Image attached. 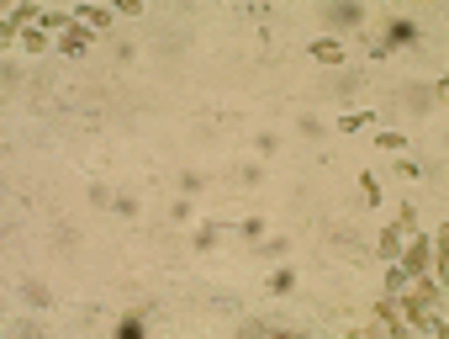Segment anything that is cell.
Listing matches in <instances>:
<instances>
[{
  "mask_svg": "<svg viewBox=\"0 0 449 339\" xmlns=\"http://www.w3.org/2000/svg\"><path fill=\"white\" fill-rule=\"evenodd\" d=\"M370 122H376V111H343L338 127H343V133H359V127H370Z\"/></svg>",
  "mask_w": 449,
  "mask_h": 339,
  "instance_id": "obj_7",
  "label": "cell"
},
{
  "mask_svg": "<svg viewBox=\"0 0 449 339\" xmlns=\"http://www.w3.org/2000/svg\"><path fill=\"white\" fill-rule=\"evenodd\" d=\"M16 43H22L27 53H43V48H48V32H43V27H22V32H16Z\"/></svg>",
  "mask_w": 449,
  "mask_h": 339,
  "instance_id": "obj_6",
  "label": "cell"
},
{
  "mask_svg": "<svg viewBox=\"0 0 449 339\" xmlns=\"http://www.w3.org/2000/svg\"><path fill=\"white\" fill-rule=\"evenodd\" d=\"M376 144H380V148H391V154H397V148H402V144H407V138H402V133H380V138H376Z\"/></svg>",
  "mask_w": 449,
  "mask_h": 339,
  "instance_id": "obj_12",
  "label": "cell"
},
{
  "mask_svg": "<svg viewBox=\"0 0 449 339\" xmlns=\"http://www.w3.org/2000/svg\"><path fill=\"white\" fill-rule=\"evenodd\" d=\"M397 265H402L407 276H423V270H434V244H428L423 233H407V239H402V254H397Z\"/></svg>",
  "mask_w": 449,
  "mask_h": 339,
  "instance_id": "obj_1",
  "label": "cell"
},
{
  "mask_svg": "<svg viewBox=\"0 0 449 339\" xmlns=\"http://www.w3.org/2000/svg\"><path fill=\"white\" fill-rule=\"evenodd\" d=\"M407 286H413V276H407V270L391 260V270H386V291H407Z\"/></svg>",
  "mask_w": 449,
  "mask_h": 339,
  "instance_id": "obj_8",
  "label": "cell"
},
{
  "mask_svg": "<svg viewBox=\"0 0 449 339\" xmlns=\"http://www.w3.org/2000/svg\"><path fill=\"white\" fill-rule=\"evenodd\" d=\"M59 48H64V53H69V59H80V53H85V48H90V32H85V27H69V32H64V37H59Z\"/></svg>",
  "mask_w": 449,
  "mask_h": 339,
  "instance_id": "obj_4",
  "label": "cell"
},
{
  "mask_svg": "<svg viewBox=\"0 0 449 339\" xmlns=\"http://www.w3.org/2000/svg\"><path fill=\"white\" fill-rule=\"evenodd\" d=\"M74 22H80L85 32H106V27H111V11H106V6H74Z\"/></svg>",
  "mask_w": 449,
  "mask_h": 339,
  "instance_id": "obj_2",
  "label": "cell"
},
{
  "mask_svg": "<svg viewBox=\"0 0 449 339\" xmlns=\"http://www.w3.org/2000/svg\"><path fill=\"white\" fill-rule=\"evenodd\" d=\"M333 22H355V27H359V22H365V11H359V6H338V11H333Z\"/></svg>",
  "mask_w": 449,
  "mask_h": 339,
  "instance_id": "obj_10",
  "label": "cell"
},
{
  "mask_svg": "<svg viewBox=\"0 0 449 339\" xmlns=\"http://www.w3.org/2000/svg\"><path fill=\"white\" fill-rule=\"evenodd\" d=\"M27 297H32V303H37V307H48V303H53V297H48V291H43V286H37V281H27Z\"/></svg>",
  "mask_w": 449,
  "mask_h": 339,
  "instance_id": "obj_11",
  "label": "cell"
},
{
  "mask_svg": "<svg viewBox=\"0 0 449 339\" xmlns=\"http://www.w3.org/2000/svg\"><path fill=\"white\" fill-rule=\"evenodd\" d=\"M380 254H386V260H397V254H402V233H397V228L380 233Z\"/></svg>",
  "mask_w": 449,
  "mask_h": 339,
  "instance_id": "obj_9",
  "label": "cell"
},
{
  "mask_svg": "<svg viewBox=\"0 0 449 339\" xmlns=\"http://www.w3.org/2000/svg\"><path fill=\"white\" fill-rule=\"evenodd\" d=\"M413 37H418L413 22H391L386 27V48H402V43H413Z\"/></svg>",
  "mask_w": 449,
  "mask_h": 339,
  "instance_id": "obj_5",
  "label": "cell"
},
{
  "mask_svg": "<svg viewBox=\"0 0 449 339\" xmlns=\"http://www.w3.org/2000/svg\"><path fill=\"white\" fill-rule=\"evenodd\" d=\"M312 59H318V64H343V59H349V48L333 43V37H322V43H312Z\"/></svg>",
  "mask_w": 449,
  "mask_h": 339,
  "instance_id": "obj_3",
  "label": "cell"
},
{
  "mask_svg": "<svg viewBox=\"0 0 449 339\" xmlns=\"http://www.w3.org/2000/svg\"><path fill=\"white\" fill-rule=\"evenodd\" d=\"M270 286H275V291H291V286H296V276H291V270H275Z\"/></svg>",
  "mask_w": 449,
  "mask_h": 339,
  "instance_id": "obj_13",
  "label": "cell"
}]
</instances>
